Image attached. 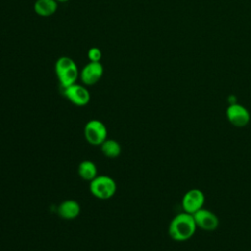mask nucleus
Wrapping results in <instances>:
<instances>
[{
	"label": "nucleus",
	"mask_w": 251,
	"mask_h": 251,
	"mask_svg": "<svg viewBox=\"0 0 251 251\" xmlns=\"http://www.w3.org/2000/svg\"><path fill=\"white\" fill-rule=\"evenodd\" d=\"M196 224L192 215L182 212L176 215L169 225L170 237L177 242L190 239L196 231Z\"/></svg>",
	"instance_id": "f257e3e1"
},
{
	"label": "nucleus",
	"mask_w": 251,
	"mask_h": 251,
	"mask_svg": "<svg viewBox=\"0 0 251 251\" xmlns=\"http://www.w3.org/2000/svg\"><path fill=\"white\" fill-rule=\"evenodd\" d=\"M90 193L101 200L113 197L117 191V183L113 177L107 175H98L89 182Z\"/></svg>",
	"instance_id": "f03ea898"
},
{
	"label": "nucleus",
	"mask_w": 251,
	"mask_h": 251,
	"mask_svg": "<svg viewBox=\"0 0 251 251\" xmlns=\"http://www.w3.org/2000/svg\"><path fill=\"white\" fill-rule=\"evenodd\" d=\"M85 140L92 146H100L108 138L106 125L97 119L89 120L83 128Z\"/></svg>",
	"instance_id": "7ed1b4c3"
},
{
	"label": "nucleus",
	"mask_w": 251,
	"mask_h": 251,
	"mask_svg": "<svg viewBox=\"0 0 251 251\" xmlns=\"http://www.w3.org/2000/svg\"><path fill=\"white\" fill-rule=\"evenodd\" d=\"M205 203V195L202 190L198 188H192L185 192L181 200V207L183 212L190 215L195 214L201 210Z\"/></svg>",
	"instance_id": "20e7f679"
},
{
	"label": "nucleus",
	"mask_w": 251,
	"mask_h": 251,
	"mask_svg": "<svg viewBox=\"0 0 251 251\" xmlns=\"http://www.w3.org/2000/svg\"><path fill=\"white\" fill-rule=\"evenodd\" d=\"M64 96L74 105L82 107L89 103L90 92L89 90L81 84H72L66 88H63Z\"/></svg>",
	"instance_id": "39448f33"
},
{
	"label": "nucleus",
	"mask_w": 251,
	"mask_h": 251,
	"mask_svg": "<svg viewBox=\"0 0 251 251\" xmlns=\"http://www.w3.org/2000/svg\"><path fill=\"white\" fill-rule=\"evenodd\" d=\"M104 68L100 62H89L79 72V78L83 85H94L102 77Z\"/></svg>",
	"instance_id": "423d86ee"
},
{
	"label": "nucleus",
	"mask_w": 251,
	"mask_h": 251,
	"mask_svg": "<svg viewBox=\"0 0 251 251\" xmlns=\"http://www.w3.org/2000/svg\"><path fill=\"white\" fill-rule=\"evenodd\" d=\"M226 118L228 122L236 127H243L250 122V114L248 110L244 106L237 103L230 104L227 107Z\"/></svg>",
	"instance_id": "0eeeda50"
},
{
	"label": "nucleus",
	"mask_w": 251,
	"mask_h": 251,
	"mask_svg": "<svg viewBox=\"0 0 251 251\" xmlns=\"http://www.w3.org/2000/svg\"><path fill=\"white\" fill-rule=\"evenodd\" d=\"M196 226L205 231H214L219 226L218 217L211 211L202 208L192 215Z\"/></svg>",
	"instance_id": "6e6552de"
},
{
	"label": "nucleus",
	"mask_w": 251,
	"mask_h": 251,
	"mask_svg": "<svg viewBox=\"0 0 251 251\" xmlns=\"http://www.w3.org/2000/svg\"><path fill=\"white\" fill-rule=\"evenodd\" d=\"M80 205L76 200L66 199L57 208L58 216L64 220H75L80 214Z\"/></svg>",
	"instance_id": "1a4fd4ad"
},
{
	"label": "nucleus",
	"mask_w": 251,
	"mask_h": 251,
	"mask_svg": "<svg viewBox=\"0 0 251 251\" xmlns=\"http://www.w3.org/2000/svg\"><path fill=\"white\" fill-rule=\"evenodd\" d=\"M58 2L56 0H36L33 5L34 12L40 17H50L57 12Z\"/></svg>",
	"instance_id": "9d476101"
},
{
	"label": "nucleus",
	"mask_w": 251,
	"mask_h": 251,
	"mask_svg": "<svg viewBox=\"0 0 251 251\" xmlns=\"http://www.w3.org/2000/svg\"><path fill=\"white\" fill-rule=\"evenodd\" d=\"M77 174L81 179L90 182L98 176L97 167L94 162L90 160H83L78 164Z\"/></svg>",
	"instance_id": "9b49d317"
},
{
	"label": "nucleus",
	"mask_w": 251,
	"mask_h": 251,
	"mask_svg": "<svg viewBox=\"0 0 251 251\" xmlns=\"http://www.w3.org/2000/svg\"><path fill=\"white\" fill-rule=\"evenodd\" d=\"M78 77H79V71L76 65L57 75V78L62 88H66L72 84L76 83V80Z\"/></svg>",
	"instance_id": "f8f14e48"
},
{
	"label": "nucleus",
	"mask_w": 251,
	"mask_h": 251,
	"mask_svg": "<svg viewBox=\"0 0 251 251\" xmlns=\"http://www.w3.org/2000/svg\"><path fill=\"white\" fill-rule=\"evenodd\" d=\"M100 149L102 154L110 159H115L119 157L122 153V146L120 142H118L115 139L107 138L101 145Z\"/></svg>",
	"instance_id": "ddd939ff"
},
{
	"label": "nucleus",
	"mask_w": 251,
	"mask_h": 251,
	"mask_svg": "<svg viewBox=\"0 0 251 251\" xmlns=\"http://www.w3.org/2000/svg\"><path fill=\"white\" fill-rule=\"evenodd\" d=\"M75 65H76L75 62L72 58H70L68 56L60 57L56 61V63H55V73H56V75L61 74L64 71H66V70L75 66Z\"/></svg>",
	"instance_id": "4468645a"
},
{
	"label": "nucleus",
	"mask_w": 251,
	"mask_h": 251,
	"mask_svg": "<svg viewBox=\"0 0 251 251\" xmlns=\"http://www.w3.org/2000/svg\"><path fill=\"white\" fill-rule=\"evenodd\" d=\"M87 58L89 62H100L102 58V52L98 47H91L87 51Z\"/></svg>",
	"instance_id": "2eb2a0df"
},
{
	"label": "nucleus",
	"mask_w": 251,
	"mask_h": 251,
	"mask_svg": "<svg viewBox=\"0 0 251 251\" xmlns=\"http://www.w3.org/2000/svg\"><path fill=\"white\" fill-rule=\"evenodd\" d=\"M58 3H66V2H68V1H70V0H56Z\"/></svg>",
	"instance_id": "dca6fc26"
}]
</instances>
